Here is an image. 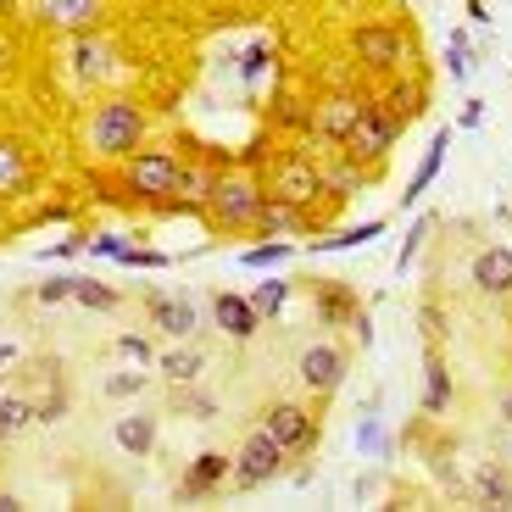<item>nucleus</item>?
Listing matches in <instances>:
<instances>
[{
    "instance_id": "1",
    "label": "nucleus",
    "mask_w": 512,
    "mask_h": 512,
    "mask_svg": "<svg viewBox=\"0 0 512 512\" xmlns=\"http://www.w3.org/2000/svg\"><path fill=\"white\" fill-rule=\"evenodd\" d=\"M145 128H151L145 106L128 101V95H112V101H101L90 112V123H84V145H90V156H101V162H123L128 151H140Z\"/></svg>"
},
{
    "instance_id": "2",
    "label": "nucleus",
    "mask_w": 512,
    "mask_h": 512,
    "mask_svg": "<svg viewBox=\"0 0 512 512\" xmlns=\"http://www.w3.org/2000/svg\"><path fill=\"white\" fill-rule=\"evenodd\" d=\"M262 195H268V184L251 179V173H218V184H212V195H206L201 212L212 218V229H218V234H245L256 223Z\"/></svg>"
},
{
    "instance_id": "3",
    "label": "nucleus",
    "mask_w": 512,
    "mask_h": 512,
    "mask_svg": "<svg viewBox=\"0 0 512 512\" xmlns=\"http://www.w3.org/2000/svg\"><path fill=\"white\" fill-rule=\"evenodd\" d=\"M179 179H184V162L173 151H128L123 156V184L134 201H179Z\"/></svg>"
},
{
    "instance_id": "4",
    "label": "nucleus",
    "mask_w": 512,
    "mask_h": 512,
    "mask_svg": "<svg viewBox=\"0 0 512 512\" xmlns=\"http://www.w3.org/2000/svg\"><path fill=\"white\" fill-rule=\"evenodd\" d=\"M351 56H357L368 73H401V67L412 62V39L401 34V28H390V23H362L357 34H351Z\"/></svg>"
},
{
    "instance_id": "5",
    "label": "nucleus",
    "mask_w": 512,
    "mask_h": 512,
    "mask_svg": "<svg viewBox=\"0 0 512 512\" xmlns=\"http://www.w3.org/2000/svg\"><path fill=\"white\" fill-rule=\"evenodd\" d=\"M268 195L301 206V212H307V206H318V195H329V190H323V162H312L307 151L279 156V162H273V173H268Z\"/></svg>"
},
{
    "instance_id": "6",
    "label": "nucleus",
    "mask_w": 512,
    "mask_h": 512,
    "mask_svg": "<svg viewBox=\"0 0 512 512\" xmlns=\"http://www.w3.org/2000/svg\"><path fill=\"white\" fill-rule=\"evenodd\" d=\"M284 462H290V451H284L268 429H256V435H245V446L234 451V474L229 479L240 490H262V485H273V479L284 474Z\"/></svg>"
},
{
    "instance_id": "7",
    "label": "nucleus",
    "mask_w": 512,
    "mask_h": 512,
    "mask_svg": "<svg viewBox=\"0 0 512 512\" xmlns=\"http://www.w3.org/2000/svg\"><path fill=\"white\" fill-rule=\"evenodd\" d=\"M396 140H401V123H396V117H390V112H384V106L368 95V106H362L357 128H351V140L340 145V151L357 156V162H384V156L396 151Z\"/></svg>"
},
{
    "instance_id": "8",
    "label": "nucleus",
    "mask_w": 512,
    "mask_h": 512,
    "mask_svg": "<svg viewBox=\"0 0 512 512\" xmlns=\"http://www.w3.org/2000/svg\"><path fill=\"white\" fill-rule=\"evenodd\" d=\"M362 106H368V95L362 90H329L312 101V128L307 134H318L323 145H346L351 140V128H357Z\"/></svg>"
},
{
    "instance_id": "9",
    "label": "nucleus",
    "mask_w": 512,
    "mask_h": 512,
    "mask_svg": "<svg viewBox=\"0 0 512 512\" xmlns=\"http://www.w3.org/2000/svg\"><path fill=\"white\" fill-rule=\"evenodd\" d=\"M262 429H268L290 457H307V451L318 446V435H323L318 418H312V407H301V401H273V407L262 412Z\"/></svg>"
},
{
    "instance_id": "10",
    "label": "nucleus",
    "mask_w": 512,
    "mask_h": 512,
    "mask_svg": "<svg viewBox=\"0 0 512 512\" xmlns=\"http://www.w3.org/2000/svg\"><path fill=\"white\" fill-rule=\"evenodd\" d=\"M106 6L112 0H34V17L56 34H84V28H101Z\"/></svg>"
},
{
    "instance_id": "11",
    "label": "nucleus",
    "mask_w": 512,
    "mask_h": 512,
    "mask_svg": "<svg viewBox=\"0 0 512 512\" xmlns=\"http://www.w3.org/2000/svg\"><path fill=\"white\" fill-rule=\"evenodd\" d=\"M295 373H301V384H307L312 396H334L340 379H346V351L329 346V340H318V346L301 351V368Z\"/></svg>"
},
{
    "instance_id": "12",
    "label": "nucleus",
    "mask_w": 512,
    "mask_h": 512,
    "mask_svg": "<svg viewBox=\"0 0 512 512\" xmlns=\"http://www.w3.org/2000/svg\"><path fill=\"white\" fill-rule=\"evenodd\" d=\"M474 290L490 301H512V251L507 245H485L474 256Z\"/></svg>"
},
{
    "instance_id": "13",
    "label": "nucleus",
    "mask_w": 512,
    "mask_h": 512,
    "mask_svg": "<svg viewBox=\"0 0 512 512\" xmlns=\"http://www.w3.org/2000/svg\"><path fill=\"white\" fill-rule=\"evenodd\" d=\"M212 323H218L229 340H251V334L262 329V312L251 307V295L218 290V295H212Z\"/></svg>"
},
{
    "instance_id": "14",
    "label": "nucleus",
    "mask_w": 512,
    "mask_h": 512,
    "mask_svg": "<svg viewBox=\"0 0 512 512\" xmlns=\"http://www.w3.org/2000/svg\"><path fill=\"white\" fill-rule=\"evenodd\" d=\"M312 307H318V318L329 323V329H340V323H351L362 312V301L346 279H318L312 284Z\"/></svg>"
},
{
    "instance_id": "15",
    "label": "nucleus",
    "mask_w": 512,
    "mask_h": 512,
    "mask_svg": "<svg viewBox=\"0 0 512 512\" xmlns=\"http://www.w3.org/2000/svg\"><path fill=\"white\" fill-rule=\"evenodd\" d=\"M34 184V162H28V145L17 134H0V201H12Z\"/></svg>"
},
{
    "instance_id": "16",
    "label": "nucleus",
    "mask_w": 512,
    "mask_h": 512,
    "mask_svg": "<svg viewBox=\"0 0 512 512\" xmlns=\"http://www.w3.org/2000/svg\"><path fill=\"white\" fill-rule=\"evenodd\" d=\"M256 234H268V240H290V234L307 229V212L290 201H279V195H262V206H256Z\"/></svg>"
},
{
    "instance_id": "17",
    "label": "nucleus",
    "mask_w": 512,
    "mask_h": 512,
    "mask_svg": "<svg viewBox=\"0 0 512 512\" xmlns=\"http://www.w3.org/2000/svg\"><path fill=\"white\" fill-rule=\"evenodd\" d=\"M446 151H451V128H440L435 134V145L423 151V162H418V173H412V184H407V195H401V212H412V206L429 195V184L440 179V162H446Z\"/></svg>"
},
{
    "instance_id": "18",
    "label": "nucleus",
    "mask_w": 512,
    "mask_h": 512,
    "mask_svg": "<svg viewBox=\"0 0 512 512\" xmlns=\"http://www.w3.org/2000/svg\"><path fill=\"white\" fill-rule=\"evenodd\" d=\"M145 312H151V323L162 334H173V340H190V334H195V307H190V301H173V295H145Z\"/></svg>"
},
{
    "instance_id": "19",
    "label": "nucleus",
    "mask_w": 512,
    "mask_h": 512,
    "mask_svg": "<svg viewBox=\"0 0 512 512\" xmlns=\"http://www.w3.org/2000/svg\"><path fill=\"white\" fill-rule=\"evenodd\" d=\"M229 474H234V457H223V451H201V457L190 462V474H184V496H212Z\"/></svg>"
},
{
    "instance_id": "20",
    "label": "nucleus",
    "mask_w": 512,
    "mask_h": 512,
    "mask_svg": "<svg viewBox=\"0 0 512 512\" xmlns=\"http://www.w3.org/2000/svg\"><path fill=\"white\" fill-rule=\"evenodd\" d=\"M446 407H451V373H446L440 346H429V362H423V412H429V418H440Z\"/></svg>"
},
{
    "instance_id": "21",
    "label": "nucleus",
    "mask_w": 512,
    "mask_h": 512,
    "mask_svg": "<svg viewBox=\"0 0 512 512\" xmlns=\"http://www.w3.org/2000/svg\"><path fill=\"white\" fill-rule=\"evenodd\" d=\"M73 56H78V78H106L112 73V51H106L101 39H95V28H84V34H73Z\"/></svg>"
},
{
    "instance_id": "22",
    "label": "nucleus",
    "mask_w": 512,
    "mask_h": 512,
    "mask_svg": "<svg viewBox=\"0 0 512 512\" xmlns=\"http://www.w3.org/2000/svg\"><path fill=\"white\" fill-rule=\"evenodd\" d=\"M373 101H379L384 112L396 117L401 128H407L412 117H423V90H418V84H407V78H396V84H390L384 95H373Z\"/></svg>"
},
{
    "instance_id": "23",
    "label": "nucleus",
    "mask_w": 512,
    "mask_h": 512,
    "mask_svg": "<svg viewBox=\"0 0 512 512\" xmlns=\"http://www.w3.org/2000/svg\"><path fill=\"white\" fill-rule=\"evenodd\" d=\"M117 446H123L128 457H145V451L156 446V418L151 412H128V418H117Z\"/></svg>"
},
{
    "instance_id": "24",
    "label": "nucleus",
    "mask_w": 512,
    "mask_h": 512,
    "mask_svg": "<svg viewBox=\"0 0 512 512\" xmlns=\"http://www.w3.org/2000/svg\"><path fill=\"white\" fill-rule=\"evenodd\" d=\"M340 156H346V151H340ZM362 184H368V179H362V162H357V156L323 167V190H329V201H346V195H357Z\"/></svg>"
},
{
    "instance_id": "25",
    "label": "nucleus",
    "mask_w": 512,
    "mask_h": 512,
    "mask_svg": "<svg viewBox=\"0 0 512 512\" xmlns=\"http://www.w3.org/2000/svg\"><path fill=\"white\" fill-rule=\"evenodd\" d=\"M73 301L90 307V312H117L123 307V295H117L112 284H101V279H73Z\"/></svg>"
},
{
    "instance_id": "26",
    "label": "nucleus",
    "mask_w": 512,
    "mask_h": 512,
    "mask_svg": "<svg viewBox=\"0 0 512 512\" xmlns=\"http://www.w3.org/2000/svg\"><path fill=\"white\" fill-rule=\"evenodd\" d=\"M474 496L485 501V507H512V474L507 468H485V474H479V485H474Z\"/></svg>"
},
{
    "instance_id": "27",
    "label": "nucleus",
    "mask_w": 512,
    "mask_h": 512,
    "mask_svg": "<svg viewBox=\"0 0 512 512\" xmlns=\"http://www.w3.org/2000/svg\"><path fill=\"white\" fill-rule=\"evenodd\" d=\"M28 423H34V407H28L23 396H6V390H0V440H17Z\"/></svg>"
},
{
    "instance_id": "28",
    "label": "nucleus",
    "mask_w": 512,
    "mask_h": 512,
    "mask_svg": "<svg viewBox=\"0 0 512 512\" xmlns=\"http://www.w3.org/2000/svg\"><path fill=\"white\" fill-rule=\"evenodd\" d=\"M212 184H218V173H212V167H190V162H184L179 201H184V206H206V195H212Z\"/></svg>"
},
{
    "instance_id": "29",
    "label": "nucleus",
    "mask_w": 512,
    "mask_h": 512,
    "mask_svg": "<svg viewBox=\"0 0 512 512\" xmlns=\"http://www.w3.org/2000/svg\"><path fill=\"white\" fill-rule=\"evenodd\" d=\"M284 301H290V284H284V279H262V284L251 290V307L262 312V318H279Z\"/></svg>"
},
{
    "instance_id": "30",
    "label": "nucleus",
    "mask_w": 512,
    "mask_h": 512,
    "mask_svg": "<svg viewBox=\"0 0 512 512\" xmlns=\"http://www.w3.org/2000/svg\"><path fill=\"white\" fill-rule=\"evenodd\" d=\"M201 351H167V357H162V373H167V379H173V384H195V379H201Z\"/></svg>"
},
{
    "instance_id": "31",
    "label": "nucleus",
    "mask_w": 512,
    "mask_h": 512,
    "mask_svg": "<svg viewBox=\"0 0 512 512\" xmlns=\"http://www.w3.org/2000/svg\"><path fill=\"white\" fill-rule=\"evenodd\" d=\"M384 229H390L384 218H368L362 229H346V234H334V240H318V251H351V245H368V240H379Z\"/></svg>"
},
{
    "instance_id": "32",
    "label": "nucleus",
    "mask_w": 512,
    "mask_h": 512,
    "mask_svg": "<svg viewBox=\"0 0 512 512\" xmlns=\"http://www.w3.org/2000/svg\"><path fill=\"white\" fill-rule=\"evenodd\" d=\"M446 67H451V78H468L474 73V51H468V28H451V39H446Z\"/></svg>"
},
{
    "instance_id": "33",
    "label": "nucleus",
    "mask_w": 512,
    "mask_h": 512,
    "mask_svg": "<svg viewBox=\"0 0 512 512\" xmlns=\"http://www.w3.org/2000/svg\"><path fill=\"white\" fill-rule=\"evenodd\" d=\"M290 256H295L290 240H268V245H251L240 262H245V268H279V262H290Z\"/></svg>"
},
{
    "instance_id": "34",
    "label": "nucleus",
    "mask_w": 512,
    "mask_h": 512,
    "mask_svg": "<svg viewBox=\"0 0 512 512\" xmlns=\"http://www.w3.org/2000/svg\"><path fill=\"white\" fill-rule=\"evenodd\" d=\"M268 62H273V45H268V39L245 45V56H240V78H251V84H256V78L268 73Z\"/></svg>"
},
{
    "instance_id": "35",
    "label": "nucleus",
    "mask_w": 512,
    "mask_h": 512,
    "mask_svg": "<svg viewBox=\"0 0 512 512\" xmlns=\"http://www.w3.org/2000/svg\"><path fill=\"white\" fill-rule=\"evenodd\" d=\"M418 323H423V340H429V346H440V340H446V312H440V301H423Z\"/></svg>"
},
{
    "instance_id": "36",
    "label": "nucleus",
    "mask_w": 512,
    "mask_h": 512,
    "mask_svg": "<svg viewBox=\"0 0 512 512\" xmlns=\"http://www.w3.org/2000/svg\"><path fill=\"white\" fill-rule=\"evenodd\" d=\"M429 229H435V218H418V223H412V234H407V240H401L396 273H407V262H412V256H418V245H423V234H429Z\"/></svg>"
},
{
    "instance_id": "37",
    "label": "nucleus",
    "mask_w": 512,
    "mask_h": 512,
    "mask_svg": "<svg viewBox=\"0 0 512 512\" xmlns=\"http://www.w3.org/2000/svg\"><path fill=\"white\" fill-rule=\"evenodd\" d=\"M117 351H123L128 362H140V368H145V362H156V346L145 340V334H123V340H117Z\"/></svg>"
},
{
    "instance_id": "38",
    "label": "nucleus",
    "mask_w": 512,
    "mask_h": 512,
    "mask_svg": "<svg viewBox=\"0 0 512 512\" xmlns=\"http://www.w3.org/2000/svg\"><path fill=\"white\" fill-rule=\"evenodd\" d=\"M84 251H90V256H112V262H117V256L128 251V240H123V234L106 229V234H90V245H84Z\"/></svg>"
},
{
    "instance_id": "39",
    "label": "nucleus",
    "mask_w": 512,
    "mask_h": 512,
    "mask_svg": "<svg viewBox=\"0 0 512 512\" xmlns=\"http://www.w3.org/2000/svg\"><path fill=\"white\" fill-rule=\"evenodd\" d=\"M117 262H123V268H167L173 256H162V251H140V245H128V251L117 256Z\"/></svg>"
},
{
    "instance_id": "40",
    "label": "nucleus",
    "mask_w": 512,
    "mask_h": 512,
    "mask_svg": "<svg viewBox=\"0 0 512 512\" xmlns=\"http://www.w3.org/2000/svg\"><path fill=\"white\" fill-rule=\"evenodd\" d=\"M34 295H39V307H56V301H73V279H45Z\"/></svg>"
},
{
    "instance_id": "41",
    "label": "nucleus",
    "mask_w": 512,
    "mask_h": 512,
    "mask_svg": "<svg viewBox=\"0 0 512 512\" xmlns=\"http://www.w3.org/2000/svg\"><path fill=\"white\" fill-rule=\"evenodd\" d=\"M179 407H184V412H195V418H212V412H218V401L201 396V390H184V384H179Z\"/></svg>"
},
{
    "instance_id": "42",
    "label": "nucleus",
    "mask_w": 512,
    "mask_h": 512,
    "mask_svg": "<svg viewBox=\"0 0 512 512\" xmlns=\"http://www.w3.org/2000/svg\"><path fill=\"white\" fill-rule=\"evenodd\" d=\"M140 390H145V373H117V379H106V396H117V401L140 396Z\"/></svg>"
},
{
    "instance_id": "43",
    "label": "nucleus",
    "mask_w": 512,
    "mask_h": 512,
    "mask_svg": "<svg viewBox=\"0 0 512 512\" xmlns=\"http://www.w3.org/2000/svg\"><path fill=\"white\" fill-rule=\"evenodd\" d=\"M67 418V390H56L51 401H39L34 407V423H62Z\"/></svg>"
},
{
    "instance_id": "44",
    "label": "nucleus",
    "mask_w": 512,
    "mask_h": 512,
    "mask_svg": "<svg viewBox=\"0 0 512 512\" xmlns=\"http://www.w3.org/2000/svg\"><path fill=\"white\" fill-rule=\"evenodd\" d=\"M485 123V101H479V95H468V101H462V112H457V128H479Z\"/></svg>"
},
{
    "instance_id": "45",
    "label": "nucleus",
    "mask_w": 512,
    "mask_h": 512,
    "mask_svg": "<svg viewBox=\"0 0 512 512\" xmlns=\"http://www.w3.org/2000/svg\"><path fill=\"white\" fill-rule=\"evenodd\" d=\"M84 245H90V234H67V240H56L51 251H45V262H51V256H78Z\"/></svg>"
},
{
    "instance_id": "46",
    "label": "nucleus",
    "mask_w": 512,
    "mask_h": 512,
    "mask_svg": "<svg viewBox=\"0 0 512 512\" xmlns=\"http://www.w3.org/2000/svg\"><path fill=\"white\" fill-rule=\"evenodd\" d=\"M357 446H362V451H384V440H379V418H362V429H357Z\"/></svg>"
},
{
    "instance_id": "47",
    "label": "nucleus",
    "mask_w": 512,
    "mask_h": 512,
    "mask_svg": "<svg viewBox=\"0 0 512 512\" xmlns=\"http://www.w3.org/2000/svg\"><path fill=\"white\" fill-rule=\"evenodd\" d=\"M462 6H468V17H474V23H490V6H485V0H462Z\"/></svg>"
},
{
    "instance_id": "48",
    "label": "nucleus",
    "mask_w": 512,
    "mask_h": 512,
    "mask_svg": "<svg viewBox=\"0 0 512 512\" xmlns=\"http://www.w3.org/2000/svg\"><path fill=\"white\" fill-rule=\"evenodd\" d=\"M17 507H23V501H17L12 490H0V512H17Z\"/></svg>"
},
{
    "instance_id": "49",
    "label": "nucleus",
    "mask_w": 512,
    "mask_h": 512,
    "mask_svg": "<svg viewBox=\"0 0 512 512\" xmlns=\"http://www.w3.org/2000/svg\"><path fill=\"white\" fill-rule=\"evenodd\" d=\"M501 418L512 423V390H507V396H501Z\"/></svg>"
},
{
    "instance_id": "50",
    "label": "nucleus",
    "mask_w": 512,
    "mask_h": 512,
    "mask_svg": "<svg viewBox=\"0 0 512 512\" xmlns=\"http://www.w3.org/2000/svg\"><path fill=\"white\" fill-rule=\"evenodd\" d=\"M17 357V346H12V340H6V346H0V362H12Z\"/></svg>"
},
{
    "instance_id": "51",
    "label": "nucleus",
    "mask_w": 512,
    "mask_h": 512,
    "mask_svg": "<svg viewBox=\"0 0 512 512\" xmlns=\"http://www.w3.org/2000/svg\"><path fill=\"white\" fill-rule=\"evenodd\" d=\"M17 6H23V0H0V17H6V12H17Z\"/></svg>"
},
{
    "instance_id": "52",
    "label": "nucleus",
    "mask_w": 512,
    "mask_h": 512,
    "mask_svg": "<svg viewBox=\"0 0 512 512\" xmlns=\"http://www.w3.org/2000/svg\"><path fill=\"white\" fill-rule=\"evenodd\" d=\"M0 390H6V384H0Z\"/></svg>"
}]
</instances>
